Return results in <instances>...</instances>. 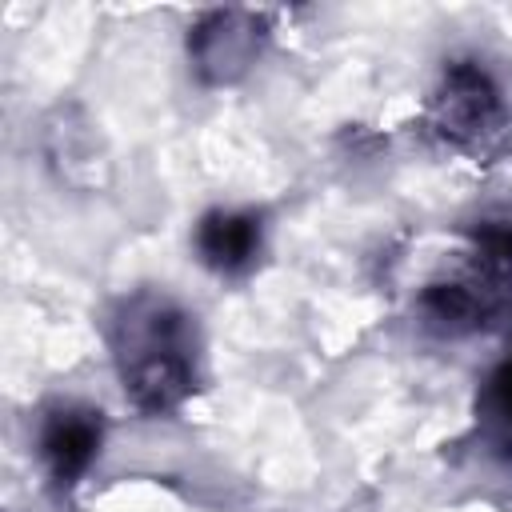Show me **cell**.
Segmentation results:
<instances>
[{
  "label": "cell",
  "mask_w": 512,
  "mask_h": 512,
  "mask_svg": "<svg viewBox=\"0 0 512 512\" xmlns=\"http://www.w3.org/2000/svg\"><path fill=\"white\" fill-rule=\"evenodd\" d=\"M100 436H104V424H100V412L92 408H56L48 420H44V432H40V456L52 472L56 484H72L88 472V464L96 460L100 452Z\"/></svg>",
  "instance_id": "4"
},
{
  "label": "cell",
  "mask_w": 512,
  "mask_h": 512,
  "mask_svg": "<svg viewBox=\"0 0 512 512\" xmlns=\"http://www.w3.org/2000/svg\"><path fill=\"white\" fill-rule=\"evenodd\" d=\"M112 348L136 408L168 412L192 392V328L172 300L152 292L124 300L112 324Z\"/></svg>",
  "instance_id": "1"
},
{
  "label": "cell",
  "mask_w": 512,
  "mask_h": 512,
  "mask_svg": "<svg viewBox=\"0 0 512 512\" xmlns=\"http://www.w3.org/2000/svg\"><path fill=\"white\" fill-rule=\"evenodd\" d=\"M260 48V24L248 12H212L188 36V52L204 80L228 84L236 80Z\"/></svg>",
  "instance_id": "2"
},
{
  "label": "cell",
  "mask_w": 512,
  "mask_h": 512,
  "mask_svg": "<svg viewBox=\"0 0 512 512\" xmlns=\"http://www.w3.org/2000/svg\"><path fill=\"white\" fill-rule=\"evenodd\" d=\"M488 400H492V412L512 428V360L492 376V388H488Z\"/></svg>",
  "instance_id": "7"
},
{
  "label": "cell",
  "mask_w": 512,
  "mask_h": 512,
  "mask_svg": "<svg viewBox=\"0 0 512 512\" xmlns=\"http://www.w3.org/2000/svg\"><path fill=\"white\" fill-rule=\"evenodd\" d=\"M436 116H440V128L456 140L492 132V124L500 120V88L492 84V76L480 64L460 60L444 72V88L436 96Z\"/></svg>",
  "instance_id": "3"
},
{
  "label": "cell",
  "mask_w": 512,
  "mask_h": 512,
  "mask_svg": "<svg viewBox=\"0 0 512 512\" xmlns=\"http://www.w3.org/2000/svg\"><path fill=\"white\" fill-rule=\"evenodd\" d=\"M196 252L216 272H240L260 252V220L252 212H208L196 224Z\"/></svg>",
  "instance_id": "5"
},
{
  "label": "cell",
  "mask_w": 512,
  "mask_h": 512,
  "mask_svg": "<svg viewBox=\"0 0 512 512\" xmlns=\"http://www.w3.org/2000/svg\"><path fill=\"white\" fill-rule=\"evenodd\" d=\"M420 304H424L428 320L440 324V328H448V332L468 328V324L476 320V312H480V300H476L472 284H456V280L432 284V288L420 296Z\"/></svg>",
  "instance_id": "6"
}]
</instances>
